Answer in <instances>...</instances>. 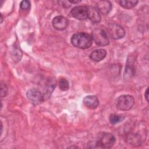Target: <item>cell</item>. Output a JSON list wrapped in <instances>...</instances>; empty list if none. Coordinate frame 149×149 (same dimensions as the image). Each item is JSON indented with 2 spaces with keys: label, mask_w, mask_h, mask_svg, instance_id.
Wrapping results in <instances>:
<instances>
[{
  "label": "cell",
  "mask_w": 149,
  "mask_h": 149,
  "mask_svg": "<svg viewBox=\"0 0 149 149\" xmlns=\"http://www.w3.org/2000/svg\"><path fill=\"white\" fill-rule=\"evenodd\" d=\"M70 41L74 47L83 49L89 48L93 43L91 36L83 32L74 34L72 36Z\"/></svg>",
  "instance_id": "1"
},
{
  "label": "cell",
  "mask_w": 149,
  "mask_h": 149,
  "mask_svg": "<svg viewBox=\"0 0 149 149\" xmlns=\"http://www.w3.org/2000/svg\"><path fill=\"white\" fill-rule=\"evenodd\" d=\"M94 42L99 46H106L109 44V41L106 32L102 29L97 28L93 30L91 34Z\"/></svg>",
  "instance_id": "4"
},
{
  "label": "cell",
  "mask_w": 149,
  "mask_h": 149,
  "mask_svg": "<svg viewBox=\"0 0 149 149\" xmlns=\"http://www.w3.org/2000/svg\"><path fill=\"white\" fill-rule=\"evenodd\" d=\"M134 104V98L130 95H122L118 97L115 101L116 108L120 111H124L132 109Z\"/></svg>",
  "instance_id": "3"
},
{
  "label": "cell",
  "mask_w": 149,
  "mask_h": 149,
  "mask_svg": "<svg viewBox=\"0 0 149 149\" xmlns=\"http://www.w3.org/2000/svg\"><path fill=\"white\" fill-rule=\"evenodd\" d=\"M125 117L123 115H118V114H111L109 116V120L111 124L115 125L118 123L122 122L125 119Z\"/></svg>",
  "instance_id": "16"
},
{
  "label": "cell",
  "mask_w": 149,
  "mask_h": 149,
  "mask_svg": "<svg viewBox=\"0 0 149 149\" xmlns=\"http://www.w3.org/2000/svg\"><path fill=\"white\" fill-rule=\"evenodd\" d=\"M108 31L111 37L114 40L122 38L125 35L124 29L116 23H110L108 25Z\"/></svg>",
  "instance_id": "5"
},
{
  "label": "cell",
  "mask_w": 149,
  "mask_h": 149,
  "mask_svg": "<svg viewBox=\"0 0 149 149\" xmlns=\"http://www.w3.org/2000/svg\"><path fill=\"white\" fill-rule=\"evenodd\" d=\"M107 55V52L104 49H97L90 54V58L95 62H100L103 60Z\"/></svg>",
  "instance_id": "14"
},
{
  "label": "cell",
  "mask_w": 149,
  "mask_h": 149,
  "mask_svg": "<svg viewBox=\"0 0 149 149\" xmlns=\"http://www.w3.org/2000/svg\"><path fill=\"white\" fill-rule=\"evenodd\" d=\"M70 3H79L81 2V1H68Z\"/></svg>",
  "instance_id": "24"
},
{
  "label": "cell",
  "mask_w": 149,
  "mask_h": 149,
  "mask_svg": "<svg viewBox=\"0 0 149 149\" xmlns=\"http://www.w3.org/2000/svg\"><path fill=\"white\" fill-rule=\"evenodd\" d=\"M52 24L56 30L62 31L67 27L68 25V20L66 17L62 16H57L53 19Z\"/></svg>",
  "instance_id": "8"
},
{
  "label": "cell",
  "mask_w": 149,
  "mask_h": 149,
  "mask_svg": "<svg viewBox=\"0 0 149 149\" xmlns=\"http://www.w3.org/2000/svg\"><path fill=\"white\" fill-rule=\"evenodd\" d=\"M84 105L88 108L94 109L97 108L99 105V100L95 95L86 96L83 100Z\"/></svg>",
  "instance_id": "12"
},
{
  "label": "cell",
  "mask_w": 149,
  "mask_h": 149,
  "mask_svg": "<svg viewBox=\"0 0 149 149\" xmlns=\"http://www.w3.org/2000/svg\"><path fill=\"white\" fill-rule=\"evenodd\" d=\"M55 87H56V81L54 78L51 77L49 79L47 80L45 84V86L44 87V92L42 93L44 101L48 99L51 97Z\"/></svg>",
  "instance_id": "9"
},
{
  "label": "cell",
  "mask_w": 149,
  "mask_h": 149,
  "mask_svg": "<svg viewBox=\"0 0 149 149\" xmlns=\"http://www.w3.org/2000/svg\"><path fill=\"white\" fill-rule=\"evenodd\" d=\"M8 89L6 85L4 83L2 82L1 84V97L2 98L6 96L8 94Z\"/></svg>",
  "instance_id": "20"
},
{
  "label": "cell",
  "mask_w": 149,
  "mask_h": 149,
  "mask_svg": "<svg viewBox=\"0 0 149 149\" xmlns=\"http://www.w3.org/2000/svg\"><path fill=\"white\" fill-rule=\"evenodd\" d=\"M20 7L23 10H29L31 7V3L29 1H22L20 3Z\"/></svg>",
  "instance_id": "19"
},
{
  "label": "cell",
  "mask_w": 149,
  "mask_h": 149,
  "mask_svg": "<svg viewBox=\"0 0 149 149\" xmlns=\"http://www.w3.org/2000/svg\"><path fill=\"white\" fill-rule=\"evenodd\" d=\"M26 97L28 100L34 105H38L44 101L42 93L36 88L29 90L26 93Z\"/></svg>",
  "instance_id": "6"
},
{
  "label": "cell",
  "mask_w": 149,
  "mask_h": 149,
  "mask_svg": "<svg viewBox=\"0 0 149 149\" xmlns=\"http://www.w3.org/2000/svg\"><path fill=\"white\" fill-rule=\"evenodd\" d=\"M71 15L77 20H84L88 19V6H76L73 8L70 11Z\"/></svg>",
  "instance_id": "7"
},
{
  "label": "cell",
  "mask_w": 149,
  "mask_h": 149,
  "mask_svg": "<svg viewBox=\"0 0 149 149\" xmlns=\"http://www.w3.org/2000/svg\"><path fill=\"white\" fill-rule=\"evenodd\" d=\"M12 56H14L13 60L15 61H19L20 59L22 58V53L20 51L18 50V49H15L13 54L12 55Z\"/></svg>",
  "instance_id": "21"
},
{
  "label": "cell",
  "mask_w": 149,
  "mask_h": 149,
  "mask_svg": "<svg viewBox=\"0 0 149 149\" xmlns=\"http://www.w3.org/2000/svg\"><path fill=\"white\" fill-rule=\"evenodd\" d=\"M127 142L132 146L137 147L139 146L141 144V138L139 134L132 133L127 136Z\"/></svg>",
  "instance_id": "15"
},
{
  "label": "cell",
  "mask_w": 149,
  "mask_h": 149,
  "mask_svg": "<svg viewBox=\"0 0 149 149\" xmlns=\"http://www.w3.org/2000/svg\"><path fill=\"white\" fill-rule=\"evenodd\" d=\"M95 142L98 148H110L115 144L116 139L113 134L109 133L100 132L98 134Z\"/></svg>",
  "instance_id": "2"
},
{
  "label": "cell",
  "mask_w": 149,
  "mask_h": 149,
  "mask_svg": "<svg viewBox=\"0 0 149 149\" xmlns=\"http://www.w3.org/2000/svg\"><path fill=\"white\" fill-rule=\"evenodd\" d=\"M144 97H145L147 101H148V88H147V90L144 93Z\"/></svg>",
  "instance_id": "23"
},
{
  "label": "cell",
  "mask_w": 149,
  "mask_h": 149,
  "mask_svg": "<svg viewBox=\"0 0 149 149\" xmlns=\"http://www.w3.org/2000/svg\"><path fill=\"white\" fill-rule=\"evenodd\" d=\"M59 86L61 90L66 91L69 88V83L67 79L65 78H61L59 81Z\"/></svg>",
  "instance_id": "18"
},
{
  "label": "cell",
  "mask_w": 149,
  "mask_h": 149,
  "mask_svg": "<svg viewBox=\"0 0 149 149\" xmlns=\"http://www.w3.org/2000/svg\"><path fill=\"white\" fill-rule=\"evenodd\" d=\"M2 21H3V16H2V15L1 14V23H2Z\"/></svg>",
  "instance_id": "25"
},
{
  "label": "cell",
  "mask_w": 149,
  "mask_h": 149,
  "mask_svg": "<svg viewBox=\"0 0 149 149\" xmlns=\"http://www.w3.org/2000/svg\"><path fill=\"white\" fill-rule=\"evenodd\" d=\"M88 19L93 23H98L101 21V15L96 8L91 6H88Z\"/></svg>",
  "instance_id": "13"
},
{
  "label": "cell",
  "mask_w": 149,
  "mask_h": 149,
  "mask_svg": "<svg viewBox=\"0 0 149 149\" xmlns=\"http://www.w3.org/2000/svg\"><path fill=\"white\" fill-rule=\"evenodd\" d=\"M134 59L132 56L128 57L127 59L125 72H124L125 79L131 78V77L134 74Z\"/></svg>",
  "instance_id": "11"
},
{
  "label": "cell",
  "mask_w": 149,
  "mask_h": 149,
  "mask_svg": "<svg viewBox=\"0 0 149 149\" xmlns=\"http://www.w3.org/2000/svg\"><path fill=\"white\" fill-rule=\"evenodd\" d=\"M96 8L101 13L107 15L112 10V5L108 1H99L96 3Z\"/></svg>",
  "instance_id": "10"
},
{
  "label": "cell",
  "mask_w": 149,
  "mask_h": 149,
  "mask_svg": "<svg viewBox=\"0 0 149 149\" xmlns=\"http://www.w3.org/2000/svg\"><path fill=\"white\" fill-rule=\"evenodd\" d=\"M57 2L60 6L64 8H68L70 6V5L69 3L70 2L68 1H57Z\"/></svg>",
  "instance_id": "22"
},
{
  "label": "cell",
  "mask_w": 149,
  "mask_h": 149,
  "mask_svg": "<svg viewBox=\"0 0 149 149\" xmlns=\"http://www.w3.org/2000/svg\"><path fill=\"white\" fill-rule=\"evenodd\" d=\"M139 2L138 1H120L119 3L121 6L126 9H131L134 8L136 6L137 3Z\"/></svg>",
  "instance_id": "17"
}]
</instances>
